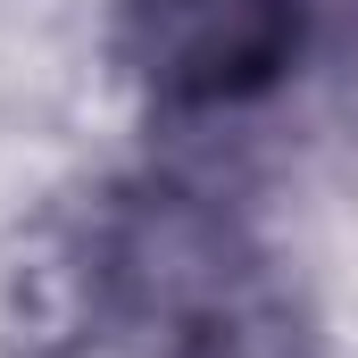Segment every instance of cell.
I'll use <instances>...</instances> for the list:
<instances>
[{"mask_svg": "<svg viewBox=\"0 0 358 358\" xmlns=\"http://www.w3.org/2000/svg\"><path fill=\"white\" fill-rule=\"evenodd\" d=\"M84 300L117 358H317L283 259L242 208L192 183H125L100 200Z\"/></svg>", "mask_w": 358, "mask_h": 358, "instance_id": "cell-1", "label": "cell"}, {"mask_svg": "<svg viewBox=\"0 0 358 358\" xmlns=\"http://www.w3.org/2000/svg\"><path fill=\"white\" fill-rule=\"evenodd\" d=\"M308 50V0H117V67L167 117L250 108Z\"/></svg>", "mask_w": 358, "mask_h": 358, "instance_id": "cell-2", "label": "cell"}]
</instances>
